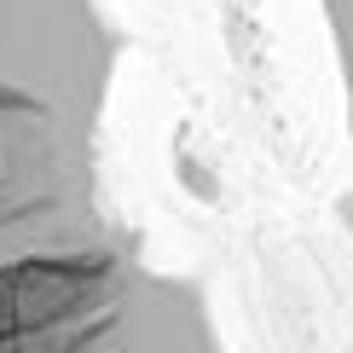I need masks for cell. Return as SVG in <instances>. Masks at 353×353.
I'll return each mask as SVG.
<instances>
[{"label": "cell", "instance_id": "cell-2", "mask_svg": "<svg viewBox=\"0 0 353 353\" xmlns=\"http://www.w3.org/2000/svg\"><path fill=\"white\" fill-rule=\"evenodd\" d=\"M0 353H226L203 290L128 243L0 272Z\"/></svg>", "mask_w": 353, "mask_h": 353}, {"label": "cell", "instance_id": "cell-1", "mask_svg": "<svg viewBox=\"0 0 353 353\" xmlns=\"http://www.w3.org/2000/svg\"><path fill=\"white\" fill-rule=\"evenodd\" d=\"M116 70L105 0H0V272L110 238L99 151Z\"/></svg>", "mask_w": 353, "mask_h": 353}, {"label": "cell", "instance_id": "cell-3", "mask_svg": "<svg viewBox=\"0 0 353 353\" xmlns=\"http://www.w3.org/2000/svg\"><path fill=\"white\" fill-rule=\"evenodd\" d=\"M319 18H325V41L336 58V87H342V116L353 134V0H313Z\"/></svg>", "mask_w": 353, "mask_h": 353}]
</instances>
